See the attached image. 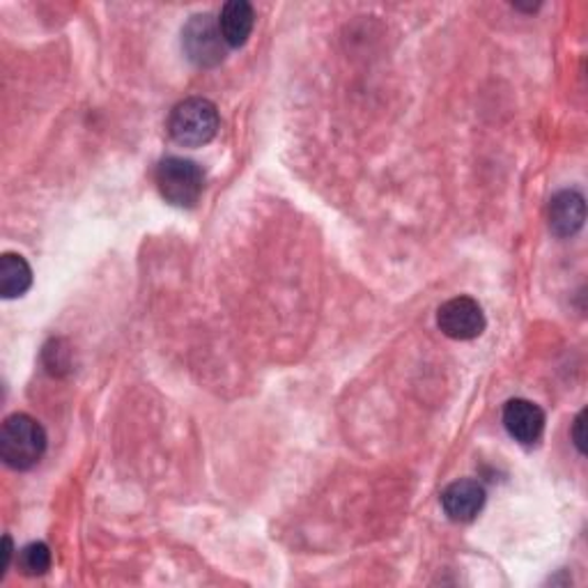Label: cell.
<instances>
[{"instance_id": "ba28073f", "label": "cell", "mask_w": 588, "mask_h": 588, "mask_svg": "<svg viewBox=\"0 0 588 588\" xmlns=\"http://www.w3.org/2000/svg\"><path fill=\"white\" fill-rule=\"evenodd\" d=\"M586 219L584 196L577 192H560L549 203V228L558 237H573Z\"/></svg>"}, {"instance_id": "52a82bcc", "label": "cell", "mask_w": 588, "mask_h": 588, "mask_svg": "<svg viewBox=\"0 0 588 588\" xmlns=\"http://www.w3.org/2000/svg\"><path fill=\"white\" fill-rule=\"evenodd\" d=\"M488 499L486 488L478 483V480L465 478L450 483L442 492V508L453 522H471L480 511H483Z\"/></svg>"}, {"instance_id": "3957f363", "label": "cell", "mask_w": 588, "mask_h": 588, "mask_svg": "<svg viewBox=\"0 0 588 588\" xmlns=\"http://www.w3.org/2000/svg\"><path fill=\"white\" fill-rule=\"evenodd\" d=\"M159 194L175 207H194L205 189L203 168L182 156H166L154 171Z\"/></svg>"}, {"instance_id": "7a4b0ae2", "label": "cell", "mask_w": 588, "mask_h": 588, "mask_svg": "<svg viewBox=\"0 0 588 588\" xmlns=\"http://www.w3.org/2000/svg\"><path fill=\"white\" fill-rule=\"evenodd\" d=\"M221 124L217 106L203 97H189L179 101L171 111L168 133L177 145L203 148L217 137Z\"/></svg>"}, {"instance_id": "30bf717a", "label": "cell", "mask_w": 588, "mask_h": 588, "mask_svg": "<svg viewBox=\"0 0 588 588\" xmlns=\"http://www.w3.org/2000/svg\"><path fill=\"white\" fill-rule=\"evenodd\" d=\"M33 285V270L25 258L17 253H3L0 258V294L6 300L23 297Z\"/></svg>"}, {"instance_id": "6da1fadb", "label": "cell", "mask_w": 588, "mask_h": 588, "mask_svg": "<svg viewBox=\"0 0 588 588\" xmlns=\"http://www.w3.org/2000/svg\"><path fill=\"white\" fill-rule=\"evenodd\" d=\"M46 450L44 427L29 414H12L0 433V456L10 469H33Z\"/></svg>"}, {"instance_id": "277c9868", "label": "cell", "mask_w": 588, "mask_h": 588, "mask_svg": "<svg viewBox=\"0 0 588 588\" xmlns=\"http://www.w3.org/2000/svg\"><path fill=\"white\" fill-rule=\"evenodd\" d=\"M182 48L194 65L217 67L226 61L228 44L221 35L219 19L211 14H196L186 21L182 31Z\"/></svg>"}, {"instance_id": "5b68a950", "label": "cell", "mask_w": 588, "mask_h": 588, "mask_svg": "<svg viewBox=\"0 0 588 588\" xmlns=\"http://www.w3.org/2000/svg\"><path fill=\"white\" fill-rule=\"evenodd\" d=\"M437 325L444 336L453 340H473L486 331V313L480 304L471 297H456L448 300L439 313Z\"/></svg>"}, {"instance_id": "9c48e42d", "label": "cell", "mask_w": 588, "mask_h": 588, "mask_svg": "<svg viewBox=\"0 0 588 588\" xmlns=\"http://www.w3.org/2000/svg\"><path fill=\"white\" fill-rule=\"evenodd\" d=\"M253 25H255V12L247 0H230L219 14V29L228 48L244 46L253 33Z\"/></svg>"}, {"instance_id": "4fadbf2b", "label": "cell", "mask_w": 588, "mask_h": 588, "mask_svg": "<svg viewBox=\"0 0 588 588\" xmlns=\"http://www.w3.org/2000/svg\"><path fill=\"white\" fill-rule=\"evenodd\" d=\"M584 421H586V412H581L575 421V431H573V437H575V446L579 448V453H584Z\"/></svg>"}, {"instance_id": "8fae6325", "label": "cell", "mask_w": 588, "mask_h": 588, "mask_svg": "<svg viewBox=\"0 0 588 588\" xmlns=\"http://www.w3.org/2000/svg\"><path fill=\"white\" fill-rule=\"evenodd\" d=\"M51 549L46 543H31L19 552V568L23 575L40 577L51 568Z\"/></svg>"}, {"instance_id": "7c38bea8", "label": "cell", "mask_w": 588, "mask_h": 588, "mask_svg": "<svg viewBox=\"0 0 588 588\" xmlns=\"http://www.w3.org/2000/svg\"><path fill=\"white\" fill-rule=\"evenodd\" d=\"M12 556H14V545H12V538L6 536L3 538V564H0V577H6V573L12 564Z\"/></svg>"}, {"instance_id": "8992f818", "label": "cell", "mask_w": 588, "mask_h": 588, "mask_svg": "<svg viewBox=\"0 0 588 588\" xmlns=\"http://www.w3.org/2000/svg\"><path fill=\"white\" fill-rule=\"evenodd\" d=\"M503 425L508 435L515 442L531 446L543 437L545 412L536 403H531V400L524 398L508 400L503 407Z\"/></svg>"}]
</instances>
